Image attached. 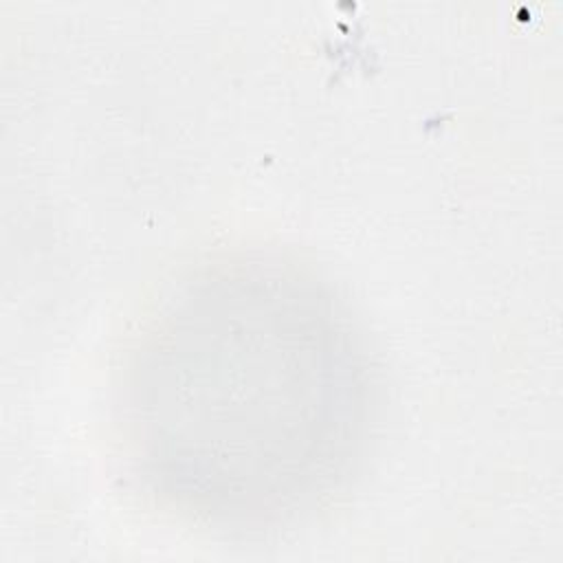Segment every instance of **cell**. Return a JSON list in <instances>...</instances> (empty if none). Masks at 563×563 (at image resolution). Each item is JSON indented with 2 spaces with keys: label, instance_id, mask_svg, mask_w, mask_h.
I'll list each match as a JSON object with an SVG mask.
<instances>
[{
  "label": "cell",
  "instance_id": "6da1fadb",
  "mask_svg": "<svg viewBox=\"0 0 563 563\" xmlns=\"http://www.w3.org/2000/svg\"><path fill=\"white\" fill-rule=\"evenodd\" d=\"M229 303V312L194 319L187 308L169 321L196 345L176 354L161 343L143 409L161 416V444H176L196 477L233 479L240 497L303 493L339 457L356 431V363L334 314L319 299L277 295Z\"/></svg>",
  "mask_w": 563,
  "mask_h": 563
}]
</instances>
